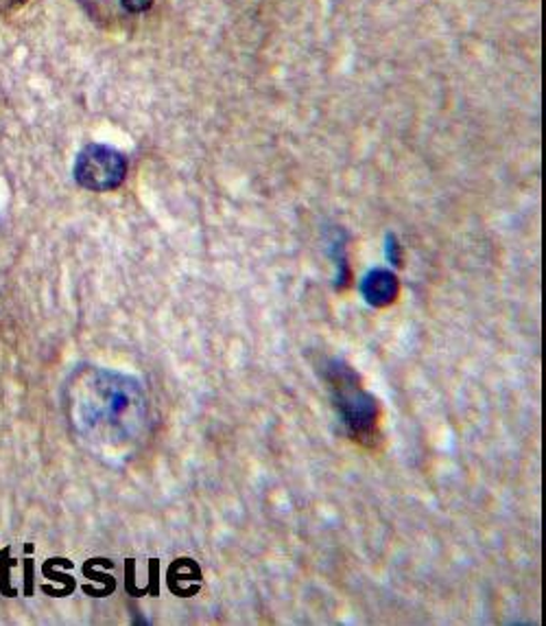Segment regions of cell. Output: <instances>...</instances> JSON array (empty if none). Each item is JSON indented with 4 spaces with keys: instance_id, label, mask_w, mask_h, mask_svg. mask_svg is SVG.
I'll use <instances>...</instances> for the list:
<instances>
[{
    "instance_id": "5b68a950",
    "label": "cell",
    "mask_w": 546,
    "mask_h": 626,
    "mask_svg": "<svg viewBox=\"0 0 546 626\" xmlns=\"http://www.w3.org/2000/svg\"><path fill=\"white\" fill-rule=\"evenodd\" d=\"M345 242H347L345 233L341 235V242H332V258L336 261V283H334L336 289H345L352 276L350 265H347V254H345Z\"/></svg>"
},
{
    "instance_id": "ba28073f",
    "label": "cell",
    "mask_w": 546,
    "mask_h": 626,
    "mask_svg": "<svg viewBox=\"0 0 546 626\" xmlns=\"http://www.w3.org/2000/svg\"><path fill=\"white\" fill-rule=\"evenodd\" d=\"M24 4V0H0V15L11 13L15 9H20Z\"/></svg>"
},
{
    "instance_id": "277c9868",
    "label": "cell",
    "mask_w": 546,
    "mask_h": 626,
    "mask_svg": "<svg viewBox=\"0 0 546 626\" xmlns=\"http://www.w3.org/2000/svg\"><path fill=\"white\" fill-rule=\"evenodd\" d=\"M361 294H363L367 305L383 309V307H389V305L396 303V298L400 294V280L392 269L374 267L361 280Z\"/></svg>"
},
{
    "instance_id": "52a82bcc",
    "label": "cell",
    "mask_w": 546,
    "mask_h": 626,
    "mask_svg": "<svg viewBox=\"0 0 546 626\" xmlns=\"http://www.w3.org/2000/svg\"><path fill=\"white\" fill-rule=\"evenodd\" d=\"M120 7L127 13H144L153 7V0H120Z\"/></svg>"
},
{
    "instance_id": "3957f363",
    "label": "cell",
    "mask_w": 546,
    "mask_h": 626,
    "mask_svg": "<svg viewBox=\"0 0 546 626\" xmlns=\"http://www.w3.org/2000/svg\"><path fill=\"white\" fill-rule=\"evenodd\" d=\"M127 158L108 145L90 142L75 162V180L79 187L97 193L114 191L125 182Z\"/></svg>"
},
{
    "instance_id": "7a4b0ae2",
    "label": "cell",
    "mask_w": 546,
    "mask_h": 626,
    "mask_svg": "<svg viewBox=\"0 0 546 626\" xmlns=\"http://www.w3.org/2000/svg\"><path fill=\"white\" fill-rule=\"evenodd\" d=\"M324 376L347 436L370 443L376 436L381 421V405L376 396L363 388L361 376L343 360H328Z\"/></svg>"
},
{
    "instance_id": "6da1fadb",
    "label": "cell",
    "mask_w": 546,
    "mask_h": 626,
    "mask_svg": "<svg viewBox=\"0 0 546 626\" xmlns=\"http://www.w3.org/2000/svg\"><path fill=\"white\" fill-rule=\"evenodd\" d=\"M64 410L75 436L90 452L116 463L131 458L151 429L142 383L109 369L84 367L68 376Z\"/></svg>"
},
{
    "instance_id": "8992f818",
    "label": "cell",
    "mask_w": 546,
    "mask_h": 626,
    "mask_svg": "<svg viewBox=\"0 0 546 626\" xmlns=\"http://www.w3.org/2000/svg\"><path fill=\"white\" fill-rule=\"evenodd\" d=\"M385 254H387V258H389L396 267L403 265V246L398 244L396 235H392V233L385 237Z\"/></svg>"
}]
</instances>
